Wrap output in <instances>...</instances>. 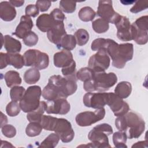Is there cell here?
Segmentation results:
<instances>
[{
    "label": "cell",
    "mask_w": 148,
    "mask_h": 148,
    "mask_svg": "<svg viewBox=\"0 0 148 148\" xmlns=\"http://www.w3.org/2000/svg\"><path fill=\"white\" fill-rule=\"evenodd\" d=\"M115 125L119 131L124 132L130 139L138 138L145 129V123L142 117L132 112L118 116L115 120Z\"/></svg>",
    "instance_id": "1"
},
{
    "label": "cell",
    "mask_w": 148,
    "mask_h": 148,
    "mask_svg": "<svg viewBox=\"0 0 148 148\" xmlns=\"http://www.w3.org/2000/svg\"><path fill=\"white\" fill-rule=\"evenodd\" d=\"M106 51L112 58V65L119 69L123 68L134 55V46L131 43L118 44L114 40L107 39Z\"/></svg>",
    "instance_id": "2"
},
{
    "label": "cell",
    "mask_w": 148,
    "mask_h": 148,
    "mask_svg": "<svg viewBox=\"0 0 148 148\" xmlns=\"http://www.w3.org/2000/svg\"><path fill=\"white\" fill-rule=\"evenodd\" d=\"M40 123L43 129L53 131L57 134L64 143L71 142L75 136V132L71 123L65 119L43 115Z\"/></svg>",
    "instance_id": "3"
},
{
    "label": "cell",
    "mask_w": 148,
    "mask_h": 148,
    "mask_svg": "<svg viewBox=\"0 0 148 148\" xmlns=\"http://www.w3.org/2000/svg\"><path fill=\"white\" fill-rule=\"evenodd\" d=\"M117 82V77L113 72H94L91 79L84 82L83 88L87 92H103L108 91Z\"/></svg>",
    "instance_id": "4"
},
{
    "label": "cell",
    "mask_w": 148,
    "mask_h": 148,
    "mask_svg": "<svg viewBox=\"0 0 148 148\" xmlns=\"http://www.w3.org/2000/svg\"><path fill=\"white\" fill-rule=\"evenodd\" d=\"M112 133L113 128L109 124L102 123L94 127L88 134V138L91 142V147H110L108 136Z\"/></svg>",
    "instance_id": "5"
},
{
    "label": "cell",
    "mask_w": 148,
    "mask_h": 148,
    "mask_svg": "<svg viewBox=\"0 0 148 148\" xmlns=\"http://www.w3.org/2000/svg\"><path fill=\"white\" fill-rule=\"evenodd\" d=\"M42 95L41 88L39 86H32L28 87L20 101L21 109L25 113L36 110L40 105V98Z\"/></svg>",
    "instance_id": "6"
},
{
    "label": "cell",
    "mask_w": 148,
    "mask_h": 148,
    "mask_svg": "<svg viewBox=\"0 0 148 148\" xmlns=\"http://www.w3.org/2000/svg\"><path fill=\"white\" fill-rule=\"evenodd\" d=\"M148 17L147 15L137 18L131 24L132 40L138 45H145L148 40Z\"/></svg>",
    "instance_id": "7"
},
{
    "label": "cell",
    "mask_w": 148,
    "mask_h": 148,
    "mask_svg": "<svg viewBox=\"0 0 148 148\" xmlns=\"http://www.w3.org/2000/svg\"><path fill=\"white\" fill-rule=\"evenodd\" d=\"M48 82L56 86L65 98L73 94L77 88L76 80L65 77H63L60 75L51 76L49 79Z\"/></svg>",
    "instance_id": "8"
},
{
    "label": "cell",
    "mask_w": 148,
    "mask_h": 148,
    "mask_svg": "<svg viewBox=\"0 0 148 148\" xmlns=\"http://www.w3.org/2000/svg\"><path fill=\"white\" fill-rule=\"evenodd\" d=\"M110 63V58L108 54L106 49L102 48L91 56L88 60V68H91L94 72H105Z\"/></svg>",
    "instance_id": "9"
},
{
    "label": "cell",
    "mask_w": 148,
    "mask_h": 148,
    "mask_svg": "<svg viewBox=\"0 0 148 148\" xmlns=\"http://www.w3.org/2000/svg\"><path fill=\"white\" fill-rule=\"evenodd\" d=\"M105 116L104 108L97 109L94 112L85 111L79 113L75 117L76 124L80 127L90 126L92 124L102 120Z\"/></svg>",
    "instance_id": "10"
},
{
    "label": "cell",
    "mask_w": 148,
    "mask_h": 148,
    "mask_svg": "<svg viewBox=\"0 0 148 148\" xmlns=\"http://www.w3.org/2000/svg\"><path fill=\"white\" fill-rule=\"evenodd\" d=\"M97 13L101 18L114 24L121 16L114 11L112 1H99Z\"/></svg>",
    "instance_id": "11"
},
{
    "label": "cell",
    "mask_w": 148,
    "mask_h": 148,
    "mask_svg": "<svg viewBox=\"0 0 148 148\" xmlns=\"http://www.w3.org/2000/svg\"><path fill=\"white\" fill-rule=\"evenodd\" d=\"M109 92H87L84 94L83 101L84 105L88 108L100 109L107 105Z\"/></svg>",
    "instance_id": "12"
},
{
    "label": "cell",
    "mask_w": 148,
    "mask_h": 148,
    "mask_svg": "<svg viewBox=\"0 0 148 148\" xmlns=\"http://www.w3.org/2000/svg\"><path fill=\"white\" fill-rule=\"evenodd\" d=\"M107 105L109 106L114 116L117 117L124 115L130 109L128 104L113 92H109Z\"/></svg>",
    "instance_id": "13"
},
{
    "label": "cell",
    "mask_w": 148,
    "mask_h": 148,
    "mask_svg": "<svg viewBox=\"0 0 148 148\" xmlns=\"http://www.w3.org/2000/svg\"><path fill=\"white\" fill-rule=\"evenodd\" d=\"M71 109L70 103L65 98H59L46 102V112L48 114H66Z\"/></svg>",
    "instance_id": "14"
},
{
    "label": "cell",
    "mask_w": 148,
    "mask_h": 148,
    "mask_svg": "<svg viewBox=\"0 0 148 148\" xmlns=\"http://www.w3.org/2000/svg\"><path fill=\"white\" fill-rule=\"evenodd\" d=\"M114 24L117 28V36L119 39L124 42L132 40L131 24L127 17L121 16L120 19Z\"/></svg>",
    "instance_id": "15"
},
{
    "label": "cell",
    "mask_w": 148,
    "mask_h": 148,
    "mask_svg": "<svg viewBox=\"0 0 148 148\" xmlns=\"http://www.w3.org/2000/svg\"><path fill=\"white\" fill-rule=\"evenodd\" d=\"M33 25V21L30 17L26 15L22 16L20 18V21L13 35L20 39H23L28 33L32 31Z\"/></svg>",
    "instance_id": "16"
},
{
    "label": "cell",
    "mask_w": 148,
    "mask_h": 148,
    "mask_svg": "<svg viewBox=\"0 0 148 148\" xmlns=\"http://www.w3.org/2000/svg\"><path fill=\"white\" fill-rule=\"evenodd\" d=\"M54 66L57 68H65L69 65L74 60L71 51L62 50L57 52L53 57Z\"/></svg>",
    "instance_id": "17"
},
{
    "label": "cell",
    "mask_w": 148,
    "mask_h": 148,
    "mask_svg": "<svg viewBox=\"0 0 148 148\" xmlns=\"http://www.w3.org/2000/svg\"><path fill=\"white\" fill-rule=\"evenodd\" d=\"M65 34H66V32L64 21H61L57 23L47 32V36L51 43L57 45Z\"/></svg>",
    "instance_id": "18"
},
{
    "label": "cell",
    "mask_w": 148,
    "mask_h": 148,
    "mask_svg": "<svg viewBox=\"0 0 148 148\" xmlns=\"http://www.w3.org/2000/svg\"><path fill=\"white\" fill-rule=\"evenodd\" d=\"M59 22L61 21H56L50 14L44 13L38 17L36 20V25L42 32H47Z\"/></svg>",
    "instance_id": "19"
},
{
    "label": "cell",
    "mask_w": 148,
    "mask_h": 148,
    "mask_svg": "<svg viewBox=\"0 0 148 148\" xmlns=\"http://www.w3.org/2000/svg\"><path fill=\"white\" fill-rule=\"evenodd\" d=\"M16 10L9 1H2L0 3V17L5 21H10L16 16Z\"/></svg>",
    "instance_id": "20"
},
{
    "label": "cell",
    "mask_w": 148,
    "mask_h": 148,
    "mask_svg": "<svg viewBox=\"0 0 148 148\" xmlns=\"http://www.w3.org/2000/svg\"><path fill=\"white\" fill-rule=\"evenodd\" d=\"M42 95L43 98L47 101H53L59 98H64L59 89L56 86L49 82L43 88L42 91Z\"/></svg>",
    "instance_id": "21"
},
{
    "label": "cell",
    "mask_w": 148,
    "mask_h": 148,
    "mask_svg": "<svg viewBox=\"0 0 148 148\" xmlns=\"http://www.w3.org/2000/svg\"><path fill=\"white\" fill-rule=\"evenodd\" d=\"M4 47L8 53H18L21 51V42L9 35L3 37Z\"/></svg>",
    "instance_id": "22"
},
{
    "label": "cell",
    "mask_w": 148,
    "mask_h": 148,
    "mask_svg": "<svg viewBox=\"0 0 148 148\" xmlns=\"http://www.w3.org/2000/svg\"><path fill=\"white\" fill-rule=\"evenodd\" d=\"M132 91L131 83L127 81H123L117 84L114 88V94L122 99L128 98Z\"/></svg>",
    "instance_id": "23"
},
{
    "label": "cell",
    "mask_w": 148,
    "mask_h": 148,
    "mask_svg": "<svg viewBox=\"0 0 148 148\" xmlns=\"http://www.w3.org/2000/svg\"><path fill=\"white\" fill-rule=\"evenodd\" d=\"M40 53V51L36 49H29L27 50L23 55L24 65L35 67L38 62Z\"/></svg>",
    "instance_id": "24"
},
{
    "label": "cell",
    "mask_w": 148,
    "mask_h": 148,
    "mask_svg": "<svg viewBox=\"0 0 148 148\" xmlns=\"http://www.w3.org/2000/svg\"><path fill=\"white\" fill-rule=\"evenodd\" d=\"M46 109V102L40 101V105L36 110L27 113V119L29 122L40 121L41 118L43 115Z\"/></svg>",
    "instance_id": "25"
},
{
    "label": "cell",
    "mask_w": 148,
    "mask_h": 148,
    "mask_svg": "<svg viewBox=\"0 0 148 148\" xmlns=\"http://www.w3.org/2000/svg\"><path fill=\"white\" fill-rule=\"evenodd\" d=\"M6 84L8 87H13L20 85L22 80L18 72L16 71H9L4 76Z\"/></svg>",
    "instance_id": "26"
},
{
    "label": "cell",
    "mask_w": 148,
    "mask_h": 148,
    "mask_svg": "<svg viewBox=\"0 0 148 148\" xmlns=\"http://www.w3.org/2000/svg\"><path fill=\"white\" fill-rule=\"evenodd\" d=\"M76 41L74 35L70 34H65L60 40V43L57 45L58 49L62 47L66 50H72L76 47Z\"/></svg>",
    "instance_id": "27"
},
{
    "label": "cell",
    "mask_w": 148,
    "mask_h": 148,
    "mask_svg": "<svg viewBox=\"0 0 148 148\" xmlns=\"http://www.w3.org/2000/svg\"><path fill=\"white\" fill-rule=\"evenodd\" d=\"M40 77L39 69L32 67L27 70L24 74V80L28 84H32L37 83Z\"/></svg>",
    "instance_id": "28"
},
{
    "label": "cell",
    "mask_w": 148,
    "mask_h": 148,
    "mask_svg": "<svg viewBox=\"0 0 148 148\" xmlns=\"http://www.w3.org/2000/svg\"><path fill=\"white\" fill-rule=\"evenodd\" d=\"M78 16L82 21L88 22L94 20L96 16V13L91 7L84 6L80 9Z\"/></svg>",
    "instance_id": "29"
},
{
    "label": "cell",
    "mask_w": 148,
    "mask_h": 148,
    "mask_svg": "<svg viewBox=\"0 0 148 148\" xmlns=\"http://www.w3.org/2000/svg\"><path fill=\"white\" fill-rule=\"evenodd\" d=\"M9 65H12L16 69H21L24 65L23 56L18 53H8Z\"/></svg>",
    "instance_id": "30"
},
{
    "label": "cell",
    "mask_w": 148,
    "mask_h": 148,
    "mask_svg": "<svg viewBox=\"0 0 148 148\" xmlns=\"http://www.w3.org/2000/svg\"><path fill=\"white\" fill-rule=\"evenodd\" d=\"M127 136L124 132L117 131L113 134V142L114 147L117 148L127 147L126 145Z\"/></svg>",
    "instance_id": "31"
},
{
    "label": "cell",
    "mask_w": 148,
    "mask_h": 148,
    "mask_svg": "<svg viewBox=\"0 0 148 148\" xmlns=\"http://www.w3.org/2000/svg\"><path fill=\"white\" fill-rule=\"evenodd\" d=\"M42 129L43 127L39 122L32 121L27 125L25 133L29 137H34L39 135L41 133Z\"/></svg>",
    "instance_id": "32"
},
{
    "label": "cell",
    "mask_w": 148,
    "mask_h": 148,
    "mask_svg": "<svg viewBox=\"0 0 148 148\" xmlns=\"http://www.w3.org/2000/svg\"><path fill=\"white\" fill-rule=\"evenodd\" d=\"M92 28L97 34H102L109 29V24L106 20L99 18L92 22Z\"/></svg>",
    "instance_id": "33"
},
{
    "label": "cell",
    "mask_w": 148,
    "mask_h": 148,
    "mask_svg": "<svg viewBox=\"0 0 148 148\" xmlns=\"http://www.w3.org/2000/svg\"><path fill=\"white\" fill-rule=\"evenodd\" d=\"M60 138L59 135L55 133H51L48 135L39 145V147H55L59 142Z\"/></svg>",
    "instance_id": "34"
},
{
    "label": "cell",
    "mask_w": 148,
    "mask_h": 148,
    "mask_svg": "<svg viewBox=\"0 0 148 148\" xmlns=\"http://www.w3.org/2000/svg\"><path fill=\"white\" fill-rule=\"evenodd\" d=\"M74 36L75 38L76 43L80 46L86 45L89 40L88 32L83 28L77 29L75 32Z\"/></svg>",
    "instance_id": "35"
},
{
    "label": "cell",
    "mask_w": 148,
    "mask_h": 148,
    "mask_svg": "<svg viewBox=\"0 0 148 148\" xmlns=\"http://www.w3.org/2000/svg\"><path fill=\"white\" fill-rule=\"evenodd\" d=\"M94 74V72L88 67L80 68L76 73V76L77 79L83 82L91 79Z\"/></svg>",
    "instance_id": "36"
},
{
    "label": "cell",
    "mask_w": 148,
    "mask_h": 148,
    "mask_svg": "<svg viewBox=\"0 0 148 148\" xmlns=\"http://www.w3.org/2000/svg\"><path fill=\"white\" fill-rule=\"evenodd\" d=\"M25 91V88L22 86H16L12 87L10 90V97L12 101L16 102L20 101L24 94Z\"/></svg>",
    "instance_id": "37"
},
{
    "label": "cell",
    "mask_w": 148,
    "mask_h": 148,
    "mask_svg": "<svg viewBox=\"0 0 148 148\" xmlns=\"http://www.w3.org/2000/svg\"><path fill=\"white\" fill-rule=\"evenodd\" d=\"M60 9L66 13H72L76 10V2L71 1H60Z\"/></svg>",
    "instance_id": "38"
},
{
    "label": "cell",
    "mask_w": 148,
    "mask_h": 148,
    "mask_svg": "<svg viewBox=\"0 0 148 148\" xmlns=\"http://www.w3.org/2000/svg\"><path fill=\"white\" fill-rule=\"evenodd\" d=\"M61 71L65 77L77 80L76 76V62L75 61H73L69 65L62 68Z\"/></svg>",
    "instance_id": "39"
},
{
    "label": "cell",
    "mask_w": 148,
    "mask_h": 148,
    "mask_svg": "<svg viewBox=\"0 0 148 148\" xmlns=\"http://www.w3.org/2000/svg\"><path fill=\"white\" fill-rule=\"evenodd\" d=\"M21 108L17 102L12 101L6 107V112L8 115L10 117H14L17 116L20 112Z\"/></svg>",
    "instance_id": "40"
},
{
    "label": "cell",
    "mask_w": 148,
    "mask_h": 148,
    "mask_svg": "<svg viewBox=\"0 0 148 148\" xmlns=\"http://www.w3.org/2000/svg\"><path fill=\"white\" fill-rule=\"evenodd\" d=\"M49 57L47 54L46 53L41 52L40 53L38 62L35 66L39 70L45 69L49 66Z\"/></svg>",
    "instance_id": "41"
},
{
    "label": "cell",
    "mask_w": 148,
    "mask_h": 148,
    "mask_svg": "<svg viewBox=\"0 0 148 148\" xmlns=\"http://www.w3.org/2000/svg\"><path fill=\"white\" fill-rule=\"evenodd\" d=\"M23 40L26 46L32 47L37 44L38 42V36L34 32L31 31L24 37Z\"/></svg>",
    "instance_id": "42"
},
{
    "label": "cell",
    "mask_w": 148,
    "mask_h": 148,
    "mask_svg": "<svg viewBox=\"0 0 148 148\" xmlns=\"http://www.w3.org/2000/svg\"><path fill=\"white\" fill-rule=\"evenodd\" d=\"M3 135L9 138H13L16 134V130L14 126L10 124H5L1 127Z\"/></svg>",
    "instance_id": "43"
},
{
    "label": "cell",
    "mask_w": 148,
    "mask_h": 148,
    "mask_svg": "<svg viewBox=\"0 0 148 148\" xmlns=\"http://www.w3.org/2000/svg\"><path fill=\"white\" fill-rule=\"evenodd\" d=\"M107 39L97 38L93 40L91 45V48L93 51H98L101 49L106 47Z\"/></svg>",
    "instance_id": "44"
},
{
    "label": "cell",
    "mask_w": 148,
    "mask_h": 148,
    "mask_svg": "<svg viewBox=\"0 0 148 148\" xmlns=\"http://www.w3.org/2000/svg\"><path fill=\"white\" fill-rule=\"evenodd\" d=\"M148 2L147 1H136L135 5L131 8L130 12L133 13H137L147 8Z\"/></svg>",
    "instance_id": "45"
},
{
    "label": "cell",
    "mask_w": 148,
    "mask_h": 148,
    "mask_svg": "<svg viewBox=\"0 0 148 148\" xmlns=\"http://www.w3.org/2000/svg\"><path fill=\"white\" fill-rule=\"evenodd\" d=\"M25 12L26 16L35 17L39 14V9L36 5L29 4L26 6Z\"/></svg>",
    "instance_id": "46"
},
{
    "label": "cell",
    "mask_w": 148,
    "mask_h": 148,
    "mask_svg": "<svg viewBox=\"0 0 148 148\" xmlns=\"http://www.w3.org/2000/svg\"><path fill=\"white\" fill-rule=\"evenodd\" d=\"M50 14L57 21H64V20L66 18L63 12L58 8L54 9Z\"/></svg>",
    "instance_id": "47"
},
{
    "label": "cell",
    "mask_w": 148,
    "mask_h": 148,
    "mask_svg": "<svg viewBox=\"0 0 148 148\" xmlns=\"http://www.w3.org/2000/svg\"><path fill=\"white\" fill-rule=\"evenodd\" d=\"M36 5L38 7L40 12L47 11L51 5V2L50 1H37Z\"/></svg>",
    "instance_id": "48"
},
{
    "label": "cell",
    "mask_w": 148,
    "mask_h": 148,
    "mask_svg": "<svg viewBox=\"0 0 148 148\" xmlns=\"http://www.w3.org/2000/svg\"><path fill=\"white\" fill-rule=\"evenodd\" d=\"M0 57H1L0 69H2L3 68L6 67L9 65L8 53H4L1 52L0 53Z\"/></svg>",
    "instance_id": "49"
},
{
    "label": "cell",
    "mask_w": 148,
    "mask_h": 148,
    "mask_svg": "<svg viewBox=\"0 0 148 148\" xmlns=\"http://www.w3.org/2000/svg\"><path fill=\"white\" fill-rule=\"evenodd\" d=\"M147 143L148 142L147 140H143V141H139L138 142H136L135 144H134L132 146V147H147Z\"/></svg>",
    "instance_id": "50"
},
{
    "label": "cell",
    "mask_w": 148,
    "mask_h": 148,
    "mask_svg": "<svg viewBox=\"0 0 148 148\" xmlns=\"http://www.w3.org/2000/svg\"><path fill=\"white\" fill-rule=\"evenodd\" d=\"M9 2L14 7H20L24 4V1L10 0V1H9Z\"/></svg>",
    "instance_id": "51"
},
{
    "label": "cell",
    "mask_w": 148,
    "mask_h": 148,
    "mask_svg": "<svg viewBox=\"0 0 148 148\" xmlns=\"http://www.w3.org/2000/svg\"><path fill=\"white\" fill-rule=\"evenodd\" d=\"M8 123L7 117L1 112V128L5 125Z\"/></svg>",
    "instance_id": "52"
},
{
    "label": "cell",
    "mask_w": 148,
    "mask_h": 148,
    "mask_svg": "<svg viewBox=\"0 0 148 148\" xmlns=\"http://www.w3.org/2000/svg\"><path fill=\"white\" fill-rule=\"evenodd\" d=\"M1 147H14V146H13L10 142H8L7 141L1 140Z\"/></svg>",
    "instance_id": "53"
}]
</instances>
